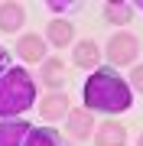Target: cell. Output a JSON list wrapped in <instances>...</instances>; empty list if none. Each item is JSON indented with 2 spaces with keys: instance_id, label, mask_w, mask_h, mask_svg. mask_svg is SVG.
I'll return each instance as SVG.
<instances>
[{
  "instance_id": "cell-14",
  "label": "cell",
  "mask_w": 143,
  "mask_h": 146,
  "mask_svg": "<svg viewBox=\"0 0 143 146\" xmlns=\"http://www.w3.org/2000/svg\"><path fill=\"white\" fill-rule=\"evenodd\" d=\"M23 146H59V140H55V133H49V130H36V127H33Z\"/></svg>"
},
{
  "instance_id": "cell-3",
  "label": "cell",
  "mask_w": 143,
  "mask_h": 146,
  "mask_svg": "<svg viewBox=\"0 0 143 146\" xmlns=\"http://www.w3.org/2000/svg\"><path fill=\"white\" fill-rule=\"evenodd\" d=\"M140 55V39L133 33H117V36L107 42V58L114 65H130L133 58Z\"/></svg>"
},
{
  "instance_id": "cell-5",
  "label": "cell",
  "mask_w": 143,
  "mask_h": 146,
  "mask_svg": "<svg viewBox=\"0 0 143 146\" xmlns=\"http://www.w3.org/2000/svg\"><path fill=\"white\" fill-rule=\"evenodd\" d=\"M33 127L26 120H10V123H0V146H23L26 143Z\"/></svg>"
},
{
  "instance_id": "cell-2",
  "label": "cell",
  "mask_w": 143,
  "mask_h": 146,
  "mask_svg": "<svg viewBox=\"0 0 143 146\" xmlns=\"http://www.w3.org/2000/svg\"><path fill=\"white\" fill-rule=\"evenodd\" d=\"M36 88L26 68H7L0 75V117H16L33 107Z\"/></svg>"
},
{
  "instance_id": "cell-1",
  "label": "cell",
  "mask_w": 143,
  "mask_h": 146,
  "mask_svg": "<svg viewBox=\"0 0 143 146\" xmlns=\"http://www.w3.org/2000/svg\"><path fill=\"white\" fill-rule=\"evenodd\" d=\"M85 104L88 110H101V114H120L133 104L130 84L111 68H98L85 81Z\"/></svg>"
},
{
  "instance_id": "cell-12",
  "label": "cell",
  "mask_w": 143,
  "mask_h": 146,
  "mask_svg": "<svg viewBox=\"0 0 143 146\" xmlns=\"http://www.w3.org/2000/svg\"><path fill=\"white\" fill-rule=\"evenodd\" d=\"M72 58H75V65H78V68H98V58H101L98 42H78L75 52H72Z\"/></svg>"
},
{
  "instance_id": "cell-18",
  "label": "cell",
  "mask_w": 143,
  "mask_h": 146,
  "mask_svg": "<svg viewBox=\"0 0 143 146\" xmlns=\"http://www.w3.org/2000/svg\"><path fill=\"white\" fill-rule=\"evenodd\" d=\"M140 7H143V3H140Z\"/></svg>"
},
{
  "instance_id": "cell-9",
  "label": "cell",
  "mask_w": 143,
  "mask_h": 146,
  "mask_svg": "<svg viewBox=\"0 0 143 146\" xmlns=\"http://www.w3.org/2000/svg\"><path fill=\"white\" fill-rule=\"evenodd\" d=\"M124 140H127V130L117 120H107L98 127V146H124Z\"/></svg>"
},
{
  "instance_id": "cell-16",
  "label": "cell",
  "mask_w": 143,
  "mask_h": 146,
  "mask_svg": "<svg viewBox=\"0 0 143 146\" xmlns=\"http://www.w3.org/2000/svg\"><path fill=\"white\" fill-rule=\"evenodd\" d=\"M3 68H7V52L0 49V72H3Z\"/></svg>"
},
{
  "instance_id": "cell-7",
  "label": "cell",
  "mask_w": 143,
  "mask_h": 146,
  "mask_svg": "<svg viewBox=\"0 0 143 146\" xmlns=\"http://www.w3.org/2000/svg\"><path fill=\"white\" fill-rule=\"evenodd\" d=\"M20 58L23 62H43L46 58V39L36 36V33H26L20 39Z\"/></svg>"
},
{
  "instance_id": "cell-4",
  "label": "cell",
  "mask_w": 143,
  "mask_h": 146,
  "mask_svg": "<svg viewBox=\"0 0 143 146\" xmlns=\"http://www.w3.org/2000/svg\"><path fill=\"white\" fill-rule=\"evenodd\" d=\"M65 130H69L72 140H88L91 136V110H72L65 114Z\"/></svg>"
},
{
  "instance_id": "cell-15",
  "label": "cell",
  "mask_w": 143,
  "mask_h": 146,
  "mask_svg": "<svg viewBox=\"0 0 143 146\" xmlns=\"http://www.w3.org/2000/svg\"><path fill=\"white\" fill-rule=\"evenodd\" d=\"M130 84H133L137 91H143V65H137V68H133V75H130Z\"/></svg>"
},
{
  "instance_id": "cell-8",
  "label": "cell",
  "mask_w": 143,
  "mask_h": 146,
  "mask_svg": "<svg viewBox=\"0 0 143 146\" xmlns=\"http://www.w3.org/2000/svg\"><path fill=\"white\" fill-rule=\"evenodd\" d=\"M26 23V10L20 3H0V29L3 33H16Z\"/></svg>"
},
{
  "instance_id": "cell-13",
  "label": "cell",
  "mask_w": 143,
  "mask_h": 146,
  "mask_svg": "<svg viewBox=\"0 0 143 146\" xmlns=\"http://www.w3.org/2000/svg\"><path fill=\"white\" fill-rule=\"evenodd\" d=\"M104 16L111 23H130L133 20V7L130 3H104Z\"/></svg>"
},
{
  "instance_id": "cell-10",
  "label": "cell",
  "mask_w": 143,
  "mask_h": 146,
  "mask_svg": "<svg viewBox=\"0 0 143 146\" xmlns=\"http://www.w3.org/2000/svg\"><path fill=\"white\" fill-rule=\"evenodd\" d=\"M65 75H69V72H65V62H62V58H46V65H43V81L49 84V88H62V84H65Z\"/></svg>"
},
{
  "instance_id": "cell-6",
  "label": "cell",
  "mask_w": 143,
  "mask_h": 146,
  "mask_svg": "<svg viewBox=\"0 0 143 146\" xmlns=\"http://www.w3.org/2000/svg\"><path fill=\"white\" fill-rule=\"evenodd\" d=\"M39 114H43V120H62L65 114H69V98H65L62 91L46 94L43 104H39Z\"/></svg>"
},
{
  "instance_id": "cell-11",
  "label": "cell",
  "mask_w": 143,
  "mask_h": 146,
  "mask_svg": "<svg viewBox=\"0 0 143 146\" xmlns=\"http://www.w3.org/2000/svg\"><path fill=\"white\" fill-rule=\"evenodd\" d=\"M72 39H75V29H72L69 20H52L49 23V42L52 46L65 49V46H72Z\"/></svg>"
},
{
  "instance_id": "cell-17",
  "label": "cell",
  "mask_w": 143,
  "mask_h": 146,
  "mask_svg": "<svg viewBox=\"0 0 143 146\" xmlns=\"http://www.w3.org/2000/svg\"><path fill=\"white\" fill-rule=\"evenodd\" d=\"M137 146H143V136H140V143H137Z\"/></svg>"
}]
</instances>
